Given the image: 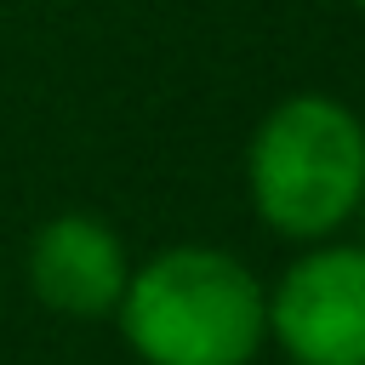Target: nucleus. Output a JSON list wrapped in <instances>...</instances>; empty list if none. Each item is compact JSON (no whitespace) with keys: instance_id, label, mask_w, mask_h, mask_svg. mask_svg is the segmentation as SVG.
Wrapping results in <instances>:
<instances>
[{"instance_id":"nucleus-1","label":"nucleus","mask_w":365,"mask_h":365,"mask_svg":"<svg viewBox=\"0 0 365 365\" xmlns=\"http://www.w3.org/2000/svg\"><path fill=\"white\" fill-rule=\"evenodd\" d=\"M114 325L143 365H257L268 348V285L222 245H160L131 262Z\"/></svg>"},{"instance_id":"nucleus-3","label":"nucleus","mask_w":365,"mask_h":365,"mask_svg":"<svg viewBox=\"0 0 365 365\" xmlns=\"http://www.w3.org/2000/svg\"><path fill=\"white\" fill-rule=\"evenodd\" d=\"M268 342L291 365H365V240H319L279 268Z\"/></svg>"},{"instance_id":"nucleus-2","label":"nucleus","mask_w":365,"mask_h":365,"mask_svg":"<svg viewBox=\"0 0 365 365\" xmlns=\"http://www.w3.org/2000/svg\"><path fill=\"white\" fill-rule=\"evenodd\" d=\"M245 200L291 245L336 240L365 205V114L331 91L279 97L245 143Z\"/></svg>"},{"instance_id":"nucleus-5","label":"nucleus","mask_w":365,"mask_h":365,"mask_svg":"<svg viewBox=\"0 0 365 365\" xmlns=\"http://www.w3.org/2000/svg\"><path fill=\"white\" fill-rule=\"evenodd\" d=\"M354 11H365V0H354Z\"/></svg>"},{"instance_id":"nucleus-6","label":"nucleus","mask_w":365,"mask_h":365,"mask_svg":"<svg viewBox=\"0 0 365 365\" xmlns=\"http://www.w3.org/2000/svg\"><path fill=\"white\" fill-rule=\"evenodd\" d=\"M359 222H365V205H359Z\"/></svg>"},{"instance_id":"nucleus-4","label":"nucleus","mask_w":365,"mask_h":365,"mask_svg":"<svg viewBox=\"0 0 365 365\" xmlns=\"http://www.w3.org/2000/svg\"><path fill=\"white\" fill-rule=\"evenodd\" d=\"M23 274L40 308L63 319H114L131 279V251L103 217L57 211L29 234Z\"/></svg>"}]
</instances>
